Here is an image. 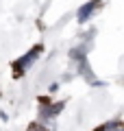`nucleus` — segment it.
<instances>
[{
	"instance_id": "f257e3e1",
	"label": "nucleus",
	"mask_w": 124,
	"mask_h": 131,
	"mask_svg": "<svg viewBox=\"0 0 124 131\" xmlns=\"http://www.w3.org/2000/svg\"><path fill=\"white\" fill-rule=\"evenodd\" d=\"M39 52H41V46H35L31 52H28V55H24L20 61H15V70H20V72H22V70H26L28 66H31L33 61L37 59V57H39Z\"/></svg>"
},
{
	"instance_id": "f03ea898",
	"label": "nucleus",
	"mask_w": 124,
	"mask_h": 131,
	"mask_svg": "<svg viewBox=\"0 0 124 131\" xmlns=\"http://www.w3.org/2000/svg\"><path fill=\"white\" fill-rule=\"evenodd\" d=\"M98 5H100V0H92V2H87V5H83L81 11H78V20H81V22H85L87 18H92V13L96 11Z\"/></svg>"
}]
</instances>
